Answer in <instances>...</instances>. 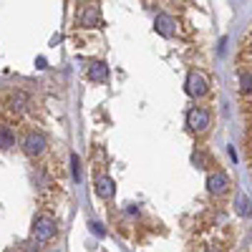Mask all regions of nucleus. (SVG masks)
I'll return each mask as SVG.
<instances>
[{
    "mask_svg": "<svg viewBox=\"0 0 252 252\" xmlns=\"http://www.w3.org/2000/svg\"><path fill=\"white\" fill-rule=\"evenodd\" d=\"M235 94L240 103V121H242V157L247 172L252 177V23L245 28L237 56H235Z\"/></svg>",
    "mask_w": 252,
    "mask_h": 252,
    "instance_id": "f257e3e1",
    "label": "nucleus"
}]
</instances>
